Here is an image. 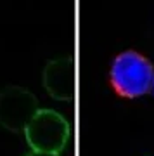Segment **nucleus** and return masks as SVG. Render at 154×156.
<instances>
[{"label":"nucleus","instance_id":"1","mask_svg":"<svg viewBox=\"0 0 154 156\" xmlns=\"http://www.w3.org/2000/svg\"><path fill=\"white\" fill-rule=\"evenodd\" d=\"M111 87L121 97L135 99L152 90L154 68L147 57L135 50L121 52L114 57L109 71Z\"/></svg>","mask_w":154,"mask_h":156},{"label":"nucleus","instance_id":"2","mask_svg":"<svg viewBox=\"0 0 154 156\" xmlns=\"http://www.w3.org/2000/svg\"><path fill=\"white\" fill-rule=\"evenodd\" d=\"M24 132L33 151L57 154L66 144L69 128L66 120L59 113L42 109L35 113V116L30 120Z\"/></svg>","mask_w":154,"mask_h":156},{"label":"nucleus","instance_id":"3","mask_svg":"<svg viewBox=\"0 0 154 156\" xmlns=\"http://www.w3.org/2000/svg\"><path fill=\"white\" fill-rule=\"evenodd\" d=\"M37 113V101L30 92L17 87L0 92V125L9 130L26 128Z\"/></svg>","mask_w":154,"mask_h":156},{"label":"nucleus","instance_id":"4","mask_svg":"<svg viewBox=\"0 0 154 156\" xmlns=\"http://www.w3.org/2000/svg\"><path fill=\"white\" fill-rule=\"evenodd\" d=\"M45 87L57 99H69L75 90V75L69 59L50 62L45 69Z\"/></svg>","mask_w":154,"mask_h":156},{"label":"nucleus","instance_id":"5","mask_svg":"<svg viewBox=\"0 0 154 156\" xmlns=\"http://www.w3.org/2000/svg\"><path fill=\"white\" fill-rule=\"evenodd\" d=\"M28 156H57V154H52V153H37V151H33L31 154Z\"/></svg>","mask_w":154,"mask_h":156},{"label":"nucleus","instance_id":"6","mask_svg":"<svg viewBox=\"0 0 154 156\" xmlns=\"http://www.w3.org/2000/svg\"><path fill=\"white\" fill-rule=\"evenodd\" d=\"M152 92H154V80H152Z\"/></svg>","mask_w":154,"mask_h":156}]
</instances>
